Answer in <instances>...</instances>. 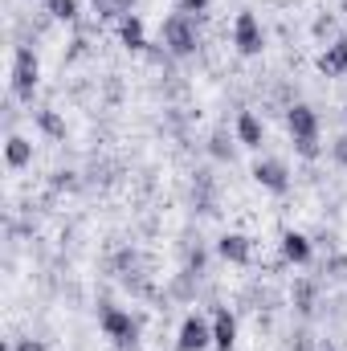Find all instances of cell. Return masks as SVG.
Masks as SVG:
<instances>
[{"instance_id": "6da1fadb", "label": "cell", "mask_w": 347, "mask_h": 351, "mask_svg": "<svg viewBox=\"0 0 347 351\" xmlns=\"http://www.w3.org/2000/svg\"><path fill=\"white\" fill-rule=\"evenodd\" d=\"M98 327H102V335L106 339H115L119 348H135L139 343V319L131 315V311H119V306H102L98 311Z\"/></svg>"}, {"instance_id": "7a4b0ae2", "label": "cell", "mask_w": 347, "mask_h": 351, "mask_svg": "<svg viewBox=\"0 0 347 351\" xmlns=\"http://www.w3.org/2000/svg\"><path fill=\"white\" fill-rule=\"evenodd\" d=\"M41 82V62L29 45H16L12 53V94L16 98H33V90Z\"/></svg>"}, {"instance_id": "3957f363", "label": "cell", "mask_w": 347, "mask_h": 351, "mask_svg": "<svg viewBox=\"0 0 347 351\" xmlns=\"http://www.w3.org/2000/svg\"><path fill=\"white\" fill-rule=\"evenodd\" d=\"M164 45H168L172 58L196 53V25H192V16H184V12L164 16Z\"/></svg>"}, {"instance_id": "277c9868", "label": "cell", "mask_w": 347, "mask_h": 351, "mask_svg": "<svg viewBox=\"0 0 347 351\" xmlns=\"http://www.w3.org/2000/svg\"><path fill=\"white\" fill-rule=\"evenodd\" d=\"M233 45H237L241 58H258L261 49H265V29H261V21L250 8L237 12V21H233Z\"/></svg>"}, {"instance_id": "5b68a950", "label": "cell", "mask_w": 347, "mask_h": 351, "mask_svg": "<svg viewBox=\"0 0 347 351\" xmlns=\"http://www.w3.org/2000/svg\"><path fill=\"white\" fill-rule=\"evenodd\" d=\"M213 348V323L200 319V315H188L180 323V335H176V351H204Z\"/></svg>"}, {"instance_id": "8992f818", "label": "cell", "mask_w": 347, "mask_h": 351, "mask_svg": "<svg viewBox=\"0 0 347 351\" xmlns=\"http://www.w3.org/2000/svg\"><path fill=\"white\" fill-rule=\"evenodd\" d=\"M250 176H254V184H261L265 192H278V196L290 188V168H286V160H274V156L258 160Z\"/></svg>"}, {"instance_id": "52a82bcc", "label": "cell", "mask_w": 347, "mask_h": 351, "mask_svg": "<svg viewBox=\"0 0 347 351\" xmlns=\"http://www.w3.org/2000/svg\"><path fill=\"white\" fill-rule=\"evenodd\" d=\"M286 127H290V139H319V114L307 102L286 106Z\"/></svg>"}, {"instance_id": "ba28073f", "label": "cell", "mask_w": 347, "mask_h": 351, "mask_svg": "<svg viewBox=\"0 0 347 351\" xmlns=\"http://www.w3.org/2000/svg\"><path fill=\"white\" fill-rule=\"evenodd\" d=\"M217 258L229 262V265H250L254 241H250L246 233H225V237H217Z\"/></svg>"}, {"instance_id": "9c48e42d", "label": "cell", "mask_w": 347, "mask_h": 351, "mask_svg": "<svg viewBox=\"0 0 347 351\" xmlns=\"http://www.w3.org/2000/svg\"><path fill=\"white\" fill-rule=\"evenodd\" d=\"M233 343H237V315L229 306H217L213 311V348L229 351Z\"/></svg>"}, {"instance_id": "30bf717a", "label": "cell", "mask_w": 347, "mask_h": 351, "mask_svg": "<svg viewBox=\"0 0 347 351\" xmlns=\"http://www.w3.org/2000/svg\"><path fill=\"white\" fill-rule=\"evenodd\" d=\"M319 74H327V78H339V74H347V37H335L323 53H319Z\"/></svg>"}, {"instance_id": "8fae6325", "label": "cell", "mask_w": 347, "mask_h": 351, "mask_svg": "<svg viewBox=\"0 0 347 351\" xmlns=\"http://www.w3.org/2000/svg\"><path fill=\"white\" fill-rule=\"evenodd\" d=\"M311 237L307 233H294V229H286L282 233V262H290V265H307L311 262Z\"/></svg>"}, {"instance_id": "7c38bea8", "label": "cell", "mask_w": 347, "mask_h": 351, "mask_svg": "<svg viewBox=\"0 0 347 351\" xmlns=\"http://www.w3.org/2000/svg\"><path fill=\"white\" fill-rule=\"evenodd\" d=\"M119 41H123L127 49H135V53H143V49H147V33H143V21H139L135 12L119 16Z\"/></svg>"}, {"instance_id": "4fadbf2b", "label": "cell", "mask_w": 347, "mask_h": 351, "mask_svg": "<svg viewBox=\"0 0 347 351\" xmlns=\"http://www.w3.org/2000/svg\"><path fill=\"white\" fill-rule=\"evenodd\" d=\"M261 139H265L261 119L254 110H241V114H237V143H241V147H261Z\"/></svg>"}, {"instance_id": "5bb4252c", "label": "cell", "mask_w": 347, "mask_h": 351, "mask_svg": "<svg viewBox=\"0 0 347 351\" xmlns=\"http://www.w3.org/2000/svg\"><path fill=\"white\" fill-rule=\"evenodd\" d=\"M4 164H8V168L33 164V143H29L25 135H8V139H4Z\"/></svg>"}, {"instance_id": "9a60e30c", "label": "cell", "mask_w": 347, "mask_h": 351, "mask_svg": "<svg viewBox=\"0 0 347 351\" xmlns=\"http://www.w3.org/2000/svg\"><path fill=\"white\" fill-rule=\"evenodd\" d=\"M294 311L298 315H311L315 311V282H298L294 286Z\"/></svg>"}, {"instance_id": "2e32d148", "label": "cell", "mask_w": 347, "mask_h": 351, "mask_svg": "<svg viewBox=\"0 0 347 351\" xmlns=\"http://www.w3.org/2000/svg\"><path fill=\"white\" fill-rule=\"evenodd\" d=\"M45 12L53 21H74L78 16V0H45Z\"/></svg>"}, {"instance_id": "e0dca14e", "label": "cell", "mask_w": 347, "mask_h": 351, "mask_svg": "<svg viewBox=\"0 0 347 351\" xmlns=\"http://www.w3.org/2000/svg\"><path fill=\"white\" fill-rule=\"evenodd\" d=\"M37 127H41L45 135H53V139H62V135H66V123H62L53 110H37Z\"/></svg>"}, {"instance_id": "ac0fdd59", "label": "cell", "mask_w": 347, "mask_h": 351, "mask_svg": "<svg viewBox=\"0 0 347 351\" xmlns=\"http://www.w3.org/2000/svg\"><path fill=\"white\" fill-rule=\"evenodd\" d=\"M208 156H213V160H233V143H229L225 131H217V135L208 139Z\"/></svg>"}, {"instance_id": "d6986e66", "label": "cell", "mask_w": 347, "mask_h": 351, "mask_svg": "<svg viewBox=\"0 0 347 351\" xmlns=\"http://www.w3.org/2000/svg\"><path fill=\"white\" fill-rule=\"evenodd\" d=\"M208 4H213V0H176V12H184V16H204Z\"/></svg>"}, {"instance_id": "ffe728a7", "label": "cell", "mask_w": 347, "mask_h": 351, "mask_svg": "<svg viewBox=\"0 0 347 351\" xmlns=\"http://www.w3.org/2000/svg\"><path fill=\"white\" fill-rule=\"evenodd\" d=\"M294 152H298L302 160H319V156H323V147H319V139H294Z\"/></svg>"}, {"instance_id": "44dd1931", "label": "cell", "mask_w": 347, "mask_h": 351, "mask_svg": "<svg viewBox=\"0 0 347 351\" xmlns=\"http://www.w3.org/2000/svg\"><path fill=\"white\" fill-rule=\"evenodd\" d=\"M331 156H335V160H339V164L347 168V135H339V139L331 143Z\"/></svg>"}, {"instance_id": "7402d4cb", "label": "cell", "mask_w": 347, "mask_h": 351, "mask_svg": "<svg viewBox=\"0 0 347 351\" xmlns=\"http://www.w3.org/2000/svg\"><path fill=\"white\" fill-rule=\"evenodd\" d=\"M12 351H49V348H45V339H16Z\"/></svg>"}]
</instances>
